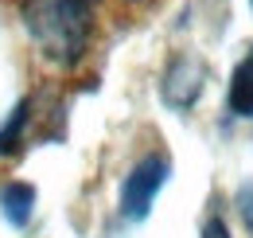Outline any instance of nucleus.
<instances>
[{
    "mask_svg": "<svg viewBox=\"0 0 253 238\" xmlns=\"http://www.w3.org/2000/svg\"><path fill=\"white\" fill-rule=\"evenodd\" d=\"M20 16H24L28 35L39 43V51L59 66L82 59L90 31H94L86 0H28Z\"/></svg>",
    "mask_w": 253,
    "mask_h": 238,
    "instance_id": "nucleus-1",
    "label": "nucleus"
},
{
    "mask_svg": "<svg viewBox=\"0 0 253 238\" xmlns=\"http://www.w3.org/2000/svg\"><path fill=\"white\" fill-rule=\"evenodd\" d=\"M171 172V164H168V156H144L140 164H132V172L125 176L121 183V215H125L128 223H140L148 211H152V199H156V191L164 187V179Z\"/></svg>",
    "mask_w": 253,
    "mask_h": 238,
    "instance_id": "nucleus-2",
    "label": "nucleus"
},
{
    "mask_svg": "<svg viewBox=\"0 0 253 238\" xmlns=\"http://www.w3.org/2000/svg\"><path fill=\"white\" fill-rule=\"evenodd\" d=\"M199 90H203V66L191 59H179L164 78V102L175 106V110H187L199 98Z\"/></svg>",
    "mask_w": 253,
    "mask_h": 238,
    "instance_id": "nucleus-3",
    "label": "nucleus"
},
{
    "mask_svg": "<svg viewBox=\"0 0 253 238\" xmlns=\"http://www.w3.org/2000/svg\"><path fill=\"white\" fill-rule=\"evenodd\" d=\"M32 207H35V187L32 183H8L4 191H0V211H4V219L12 223V227H28V219H32Z\"/></svg>",
    "mask_w": 253,
    "mask_h": 238,
    "instance_id": "nucleus-4",
    "label": "nucleus"
},
{
    "mask_svg": "<svg viewBox=\"0 0 253 238\" xmlns=\"http://www.w3.org/2000/svg\"><path fill=\"white\" fill-rule=\"evenodd\" d=\"M230 110L253 121V62H242L230 74Z\"/></svg>",
    "mask_w": 253,
    "mask_h": 238,
    "instance_id": "nucleus-5",
    "label": "nucleus"
},
{
    "mask_svg": "<svg viewBox=\"0 0 253 238\" xmlns=\"http://www.w3.org/2000/svg\"><path fill=\"white\" fill-rule=\"evenodd\" d=\"M28 110H32V106H28V102H20V106L12 110V118L0 125V152H12V149H16V141H20V129L28 125Z\"/></svg>",
    "mask_w": 253,
    "mask_h": 238,
    "instance_id": "nucleus-6",
    "label": "nucleus"
},
{
    "mask_svg": "<svg viewBox=\"0 0 253 238\" xmlns=\"http://www.w3.org/2000/svg\"><path fill=\"white\" fill-rule=\"evenodd\" d=\"M238 207H242V215H246V223L253 227V183H246V187L238 191Z\"/></svg>",
    "mask_w": 253,
    "mask_h": 238,
    "instance_id": "nucleus-7",
    "label": "nucleus"
},
{
    "mask_svg": "<svg viewBox=\"0 0 253 238\" xmlns=\"http://www.w3.org/2000/svg\"><path fill=\"white\" fill-rule=\"evenodd\" d=\"M203 238H230V227H226L218 215H214V219H207V227H203Z\"/></svg>",
    "mask_w": 253,
    "mask_h": 238,
    "instance_id": "nucleus-8",
    "label": "nucleus"
},
{
    "mask_svg": "<svg viewBox=\"0 0 253 238\" xmlns=\"http://www.w3.org/2000/svg\"><path fill=\"white\" fill-rule=\"evenodd\" d=\"M250 8H253V0H250Z\"/></svg>",
    "mask_w": 253,
    "mask_h": 238,
    "instance_id": "nucleus-9",
    "label": "nucleus"
},
{
    "mask_svg": "<svg viewBox=\"0 0 253 238\" xmlns=\"http://www.w3.org/2000/svg\"><path fill=\"white\" fill-rule=\"evenodd\" d=\"M250 62H253V55H250Z\"/></svg>",
    "mask_w": 253,
    "mask_h": 238,
    "instance_id": "nucleus-10",
    "label": "nucleus"
},
{
    "mask_svg": "<svg viewBox=\"0 0 253 238\" xmlns=\"http://www.w3.org/2000/svg\"><path fill=\"white\" fill-rule=\"evenodd\" d=\"M86 4H90V0H86Z\"/></svg>",
    "mask_w": 253,
    "mask_h": 238,
    "instance_id": "nucleus-11",
    "label": "nucleus"
}]
</instances>
